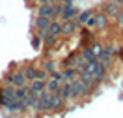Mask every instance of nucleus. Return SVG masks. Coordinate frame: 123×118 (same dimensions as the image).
<instances>
[{
	"label": "nucleus",
	"instance_id": "obj_1",
	"mask_svg": "<svg viewBox=\"0 0 123 118\" xmlns=\"http://www.w3.org/2000/svg\"><path fill=\"white\" fill-rule=\"evenodd\" d=\"M71 88H73V101H82L86 97H90L93 94V90L86 83H82L80 79H75V81H71Z\"/></svg>",
	"mask_w": 123,
	"mask_h": 118
},
{
	"label": "nucleus",
	"instance_id": "obj_2",
	"mask_svg": "<svg viewBox=\"0 0 123 118\" xmlns=\"http://www.w3.org/2000/svg\"><path fill=\"white\" fill-rule=\"evenodd\" d=\"M2 109L6 111L8 114H26V97L24 99H9Z\"/></svg>",
	"mask_w": 123,
	"mask_h": 118
},
{
	"label": "nucleus",
	"instance_id": "obj_3",
	"mask_svg": "<svg viewBox=\"0 0 123 118\" xmlns=\"http://www.w3.org/2000/svg\"><path fill=\"white\" fill-rule=\"evenodd\" d=\"M119 4L114 2V0H106V2H103V6H101V11L108 17V19H116V15L119 13Z\"/></svg>",
	"mask_w": 123,
	"mask_h": 118
},
{
	"label": "nucleus",
	"instance_id": "obj_4",
	"mask_svg": "<svg viewBox=\"0 0 123 118\" xmlns=\"http://www.w3.org/2000/svg\"><path fill=\"white\" fill-rule=\"evenodd\" d=\"M78 24L75 23V19H71V21H63L60 24V36L62 38H71L75 32H77Z\"/></svg>",
	"mask_w": 123,
	"mask_h": 118
},
{
	"label": "nucleus",
	"instance_id": "obj_5",
	"mask_svg": "<svg viewBox=\"0 0 123 118\" xmlns=\"http://www.w3.org/2000/svg\"><path fill=\"white\" fill-rule=\"evenodd\" d=\"M77 13H78V9L75 8L73 4H65V6L62 8L60 17H62V21H71V19H75V17H77Z\"/></svg>",
	"mask_w": 123,
	"mask_h": 118
},
{
	"label": "nucleus",
	"instance_id": "obj_6",
	"mask_svg": "<svg viewBox=\"0 0 123 118\" xmlns=\"http://www.w3.org/2000/svg\"><path fill=\"white\" fill-rule=\"evenodd\" d=\"M50 103H52V112H56V111H63L65 109V99L62 97L58 92H52V96H50Z\"/></svg>",
	"mask_w": 123,
	"mask_h": 118
},
{
	"label": "nucleus",
	"instance_id": "obj_7",
	"mask_svg": "<svg viewBox=\"0 0 123 118\" xmlns=\"http://www.w3.org/2000/svg\"><path fill=\"white\" fill-rule=\"evenodd\" d=\"M58 94H60L65 101H73V88H71V83H69V81H63V83H62Z\"/></svg>",
	"mask_w": 123,
	"mask_h": 118
},
{
	"label": "nucleus",
	"instance_id": "obj_8",
	"mask_svg": "<svg viewBox=\"0 0 123 118\" xmlns=\"http://www.w3.org/2000/svg\"><path fill=\"white\" fill-rule=\"evenodd\" d=\"M11 77H13L11 84H13L15 88L28 84V81H26V77H24V73H23V69H21V68H19V69H15V71H11Z\"/></svg>",
	"mask_w": 123,
	"mask_h": 118
},
{
	"label": "nucleus",
	"instance_id": "obj_9",
	"mask_svg": "<svg viewBox=\"0 0 123 118\" xmlns=\"http://www.w3.org/2000/svg\"><path fill=\"white\" fill-rule=\"evenodd\" d=\"M93 19H95V26L99 28V30H106L108 24H110V19H108L103 11H99V13H93Z\"/></svg>",
	"mask_w": 123,
	"mask_h": 118
},
{
	"label": "nucleus",
	"instance_id": "obj_10",
	"mask_svg": "<svg viewBox=\"0 0 123 118\" xmlns=\"http://www.w3.org/2000/svg\"><path fill=\"white\" fill-rule=\"evenodd\" d=\"M24 73V77H26V81L30 83V81H34V79H37V66H34V64H26V66H23L21 68Z\"/></svg>",
	"mask_w": 123,
	"mask_h": 118
},
{
	"label": "nucleus",
	"instance_id": "obj_11",
	"mask_svg": "<svg viewBox=\"0 0 123 118\" xmlns=\"http://www.w3.org/2000/svg\"><path fill=\"white\" fill-rule=\"evenodd\" d=\"M93 13H95V9H84V11H78L77 17H75V23H77L78 26H84L86 21H88V19H90Z\"/></svg>",
	"mask_w": 123,
	"mask_h": 118
},
{
	"label": "nucleus",
	"instance_id": "obj_12",
	"mask_svg": "<svg viewBox=\"0 0 123 118\" xmlns=\"http://www.w3.org/2000/svg\"><path fill=\"white\" fill-rule=\"evenodd\" d=\"M50 17H43V15H37L34 19V26H36V30H47L49 28V24H50Z\"/></svg>",
	"mask_w": 123,
	"mask_h": 118
},
{
	"label": "nucleus",
	"instance_id": "obj_13",
	"mask_svg": "<svg viewBox=\"0 0 123 118\" xmlns=\"http://www.w3.org/2000/svg\"><path fill=\"white\" fill-rule=\"evenodd\" d=\"M60 71H62V79H63V81H69V83L78 77V73L75 71V68H71V66H63Z\"/></svg>",
	"mask_w": 123,
	"mask_h": 118
},
{
	"label": "nucleus",
	"instance_id": "obj_14",
	"mask_svg": "<svg viewBox=\"0 0 123 118\" xmlns=\"http://www.w3.org/2000/svg\"><path fill=\"white\" fill-rule=\"evenodd\" d=\"M41 69H45L49 75L50 73H54V71H58L60 68H58V62L54 60V58H45L43 60V66H41Z\"/></svg>",
	"mask_w": 123,
	"mask_h": 118
},
{
	"label": "nucleus",
	"instance_id": "obj_15",
	"mask_svg": "<svg viewBox=\"0 0 123 118\" xmlns=\"http://www.w3.org/2000/svg\"><path fill=\"white\" fill-rule=\"evenodd\" d=\"M28 88H30L32 92H36V94H41L45 90V81L43 79H34V81L28 83Z\"/></svg>",
	"mask_w": 123,
	"mask_h": 118
},
{
	"label": "nucleus",
	"instance_id": "obj_16",
	"mask_svg": "<svg viewBox=\"0 0 123 118\" xmlns=\"http://www.w3.org/2000/svg\"><path fill=\"white\" fill-rule=\"evenodd\" d=\"M36 11H37V15L50 17V19H52V2H49V4H39Z\"/></svg>",
	"mask_w": 123,
	"mask_h": 118
},
{
	"label": "nucleus",
	"instance_id": "obj_17",
	"mask_svg": "<svg viewBox=\"0 0 123 118\" xmlns=\"http://www.w3.org/2000/svg\"><path fill=\"white\" fill-rule=\"evenodd\" d=\"M90 49H92V53H93L95 58H99V56L105 53V45H103V41H95V39H93L92 43H90Z\"/></svg>",
	"mask_w": 123,
	"mask_h": 118
},
{
	"label": "nucleus",
	"instance_id": "obj_18",
	"mask_svg": "<svg viewBox=\"0 0 123 118\" xmlns=\"http://www.w3.org/2000/svg\"><path fill=\"white\" fill-rule=\"evenodd\" d=\"M78 58H80V51H73L67 55V58L63 60V66H71V68H75L78 62Z\"/></svg>",
	"mask_w": 123,
	"mask_h": 118
},
{
	"label": "nucleus",
	"instance_id": "obj_19",
	"mask_svg": "<svg viewBox=\"0 0 123 118\" xmlns=\"http://www.w3.org/2000/svg\"><path fill=\"white\" fill-rule=\"evenodd\" d=\"M60 24H62V21L52 19L50 24H49V28H47V32H49V34H52L54 38H60Z\"/></svg>",
	"mask_w": 123,
	"mask_h": 118
},
{
	"label": "nucleus",
	"instance_id": "obj_20",
	"mask_svg": "<svg viewBox=\"0 0 123 118\" xmlns=\"http://www.w3.org/2000/svg\"><path fill=\"white\" fill-rule=\"evenodd\" d=\"M56 43H58V38H54L52 34H49V32H47L45 36H43V45H45L49 51H52Z\"/></svg>",
	"mask_w": 123,
	"mask_h": 118
},
{
	"label": "nucleus",
	"instance_id": "obj_21",
	"mask_svg": "<svg viewBox=\"0 0 123 118\" xmlns=\"http://www.w3.org/2000/svg\"><path fill=\"white\" fill-rule=\"evenodd\" d=\"M28 84H24V86H17L15 88V99H24L26 96H28Z\"/></svg>",
	"mask_w": 123,
	"mask_h": 118
},
{
	"label": "nucleus",
	"instance_id": "obj_22",
	"mask_svg": "<svg viewBox=\"0 0 123 118\" xmlns=\"http://www.w3.org/2000/svg\"><path fill=\"white\" fill-rule=\"evenodd\" d=\"M92 41H93V32L84 28V30H82V47H88Z\"/></svg>",
	"mask_w": 123,
	"mask_h": 118
},
{
	"label": "nucleus",
	"instance_id": "obj_23",
	"mask_svg": "<svg viewBox=\"0 0 123 118\" xmlns=\"http://www.w3.org/2000/svg\"><path fill=\"white\" fill-rule=\"evenodd\" d=\"M62 8H63V4H62V2H58V0H54V2H52V19L60 17Z\"/></svg>",
	"mask_w": 123,
	"mask_h": 118
},
{
	"label": "nucleus",
	"instance_id": "obj_24",
	"mask_svg": "<svg viewBox=\"0 0 123 118\" xmlns=\"http://www.w3.org/2000/svg\"><path fill=\"white\" fill-rule=\"evenodd\" d=\"M80 56H82L84 60H92V58H95V56H93V53H92V49H90V45H88V47H82Z\"/></svg>",
	"mask_w": 123,
	"mask_h": 118
},
{
	"label": "nucleus",
	"instance_id": "obj_25",
	"mask_svg": "<svg viewBox=\"0 0 123 118\" xmlns=\"http://www.w3.org/2000/svg\"><path fill=\"white\" fill-rule=\"evenodd\" d=\"M43 45V39L39 38L37 34H34L32 36V49H36V51H39V47Z\"/></svg>",
	"mask_w": 123,
	"mask_h": 118
},
{
	"label": "nucleus",
	"instance_id": "obj_26",
	"mask_svg": "<svg viewBox=\"0 0 123 118\" xmlns=\"http://www.w3.org/2000/svg\"><path fill=\"white\" fill-rule=\"evenodd\" d=\"M11 81H13V77H11V71H8V73L4 75V79H2V84H11Z\"/></svg>",
	"mask_w": 123,
	"mask_h": 118
},
{
	"label": "nucleus",
	"instance_id": "obj_27",
	"mask_svg": "<svg viewBox=\"0 0 123 118\" xmlns=\"http://www.w3.org/2000/svg\"><path fill=\"white\" fill-rule=\"evenodd\" d=\"M116 21H117V24L123 28V8H119V13L116 15Z\"/></svg>",
	"mask_w": 123,
	"mask_h": 118
},
{
	"label": "nucleus",
	"instance_id": "obj_28",
	"mask_svg": "<svg viewBox=\"0 0 123 118\" xmlns=\"http://www.w3.org/2000/svg\"><path fill=\"white\" fill-rule=\"evenodd\" d=\"M34 2H37V6H39V4H49V2H52V0H34Z\"/></svg>",
	"mask_w": 123,
	"mask_h": 118
},
{
	"label": "nucleus",
	"instance_id": "obj_29",
	"mask_svg": "<svg viewBox=\"0 0 123 118\" xmlns=\"http://www.w3.org/2000/svg\"><path fill=\"white\" fill-rule=\"evenodd\" d=\"M58 2H62L63 6H65V4H73V0H58Z\"/></svg>",
	"mask_w": 123,
	"mask_h": 118
},
{
	"label": "nucleus",
	"instance_id": "obj_30",
	"mask_svg": "<svg viewBox=\"0 0 123 118\" xmlns=\"http://www.w3.org/2000/svg\"><path fill=\"white\" fill-rule=\"evenodd\" d=\"M114 2H117V4H119V6L123 8V0H114Z\"/></svg>",
	"mask_w": 123,
	"mask_h": 118
}]
</instances>
